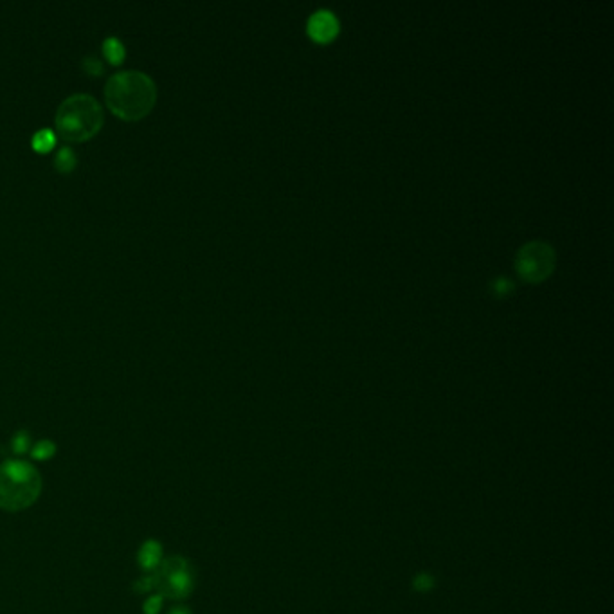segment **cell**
<instances>
[{
	"label": "cell",
	"mask_w": 614,
	"mask_h": 614,
	"mask_svg": "<svg viewBox=\"0 0 614 614\" xmlns=\"http://www.w3.org/2000/svg\"><path fill=\"white\" fill-rule=\"evenodd\" d=\"M105 101L116 116L126 121H137L148 116L157 101L154 79L141 70H121L108 78Z\"/></svg>",
	"instance_id": "6da1fadb"
},
{
	"label": "cell",
	"mask_w": 614,
	"mask_h": 614,
	"mask_svg": "<svg viewBox=\"0 0 614 614\" xmlns=\"http://www.w3.org/2000/svg\"><path fill=\"white\" fill-rule=\"evenodd\" d=\"M43 490L42 474L33 463L6 460L0 463V508L6 512H22L33 506Z\"/></svg>",
	"instance_id": "7a4b0ae2"
},
{
	"label": "cell",
	"mask_w": 614,
	"mask_h": 614,
	"mask_svg": "<svg viewBox=\"0 0 614 614\" xmlns=\"http://www.w3.org/2000/svg\"><path fill=\"white\" fill-rule=\"evenodd\" d=\"M105 116L96 98L89 94H72L61 101L56 112V130L61 139L83 143L98 134Z\"/></svg>",
	"instance_id": "3957f363"
},
{
	"label": "cell",
	"mask_w": 614,
	"mask_h": 614,
	"mask_svg": "<svg viewBox=\"0 0 614 614\" xmlns=\"http://www.w3.org/2000/svg\"><path fill=\"white\" fill-rule=\"evenodd\" d=\"M152 578L157 595L170 600H186L195 587V573L184 557L164 558Z\"/></svg>",
	"instance_id": "277c9868"
},
{
	"label": "cell",
	"mask_w": 614,
	"mask_h": 614,
	"mask_svg": "<svg viewBox=\"0 0 614 614\" xmlns=\"http://www.w3.org/2000/svg\"><path fill=\"white\" fill-rule=\"evenodd\" d=\"M555 269L553 247L546 242H530L517 251L515 270L528 283L544 281Z\"/></svg>",
	"instance_id": "5b68a950"
},
{
	"label": "cell",
	"mask_w": 614,
	"mask_h": 614,
	"mask_svg": "<svg viewBox=\"0 0 614 614\" xmlns=\"http://www.w3.org/2000/svg\"><path fill=\"white\" fill-rule=\"evenodd\" d=\"M308 34L319 43H326L334 40L339 33V20L331 11H316V13L308 19Z\"/></svg>",
	"instance_id": "8992f818"
},
{
	"label": "cell",
	"mask_w": 614,
	"mask_h": 614,
	"mask_svg": "<svg viewBox=\"0 0 614 614\" xmlns=\"http://www.w3.org/2000/svg\"><path fill=\"white\" fill-rule=\"evenodd\" d=\"M164 560L163 555V544L157 542L155 539H148L141 544L139 551H137V564L143 571H146L148 575L155 571V569L161 566V562Z\"/></svg>",
	"instance_id": "52a82bcc"
},
{
	"label": "cell",
	"mask_w": 614,
	"mask_h": 614,
	"mask_svg": "<svg viewBox=\"0 0 614 614\" xmlns=\"http://www.w3.org/2000/svg\"><path fill=\"white\" fill-rule=\"evenodd\" d=\"M103 54L107 58L110 63L117 65V63H121L123 58H125V45L119 38L116 37H110L107 38L105 42H103Z\"/></svg>",
	"instance_id": "ba28073f"
},
{
	"label": "cell",
	"mask_w": 614,
	"mask_h": 614,
	"mask_svg": "<svg viewBox=\"0 0 614 614\" xmlns=\"http://www.w3.org/2000/svg\"><path fill=\"white\" fill-rule=\"evenodd\" d=\"M31 145L37 152L40 154H47V152H51L56 145V134L49 128H42V130H38L37 134L33 135V141H31Z\"/></svg>",
	"instance_id": "9c48e42d"
},
{
	"label": "cell",
	"mask_w": 614,
	"mask_h": 614,
	"mask_svg": "<svg viewBox=\"0 0 614 614\" xmlns=\"http://www.w3.org/2000/svg\"><path fill=\"white\" fill-rule=\"evenodd\" d=\"M76 163H78V161H76V154L69 148V146H63V148H60V152L56 154L54 166L58 172L61 173L72 172L76 167Z\"/></svg>",
	"instance_id": "30bf717a"
},
{
	"label": "cell",
	"mask_w": 614,
	"mask_h": 614,
	"mask_svg": "<svg viewBox=\"0 0 614 614\" xmlns=\"http://www.w3.org/2000/svg\"><path fill=\"white\" fill-rule=\"evenodd\" d=\"M31 458L37 461H47L54 458L56 454V443L51 442V440H40V442L34 443L31 447Z\"/></svg>",
	"instance_id": "8fae6325"
},
{
	"label": "cell",
	"mask_w": 614,
	"mask_h": 614,
	"mask_svg": "<svg viewBox=\"0 0 614 614\" xmlns=\"http://www.w3.org/2000/svg\"><path fill=\"white\" fill-rule=\"evenodd\" d=\"M31 447H33V443H31V436H29L25 431H19V433L13 436V440H11V451H13L14 454H28V452L31 451Z\"/></svg>",
	"instance_id": "7c38bea8"
},
{
	"label": "cell",
	"mask_w": 614,
	"mask_h": 614,
	"mask_svg": "<svg viewBox=\"0 0 614 614\" xmlns=\"http://www.w3.org/2000/svg\"><path fill=\"white\" fill-rule=\"evenodd\" d=\"M81 67H83L85 72L90 76H99L105 72L103 61L99 60L98 56H85L83 61H81Z\"/></svg>",
	"instance_id": "4fadbf2b"
},
{
	"label": "cell",
	"mask_w": 614,
	"mask_h": 614,
	"mask_svg": "<svg viewBox=\"0 0 614 614\" xmlns=\"http://www.w3.org/2000/svg\"><path fill=\"white\" fill-rule=\"evenodd\" d=\"M163 596L161 595H152L150 598H146V602L143 604V613L145 614H158L163 611Z\"/></svg>",
	"instance_id": "5bb4252c"
},
{
	"label": "cell",
	"mask_w": 614,
	"mask_h": 614,
	"mask_svg": "<svg viewBox=\"0 0 614 614\" xmlns=\"http://www.w3.org/2000/svg\"><path fill=\"white\" fill-rule=\"evenodd\" d=\"M490 289H492V292L495 294V296H499V298H502V296H504V294L512 292L513 285L510 283V281H508L506 278H498V279H495V281H493L492 287H490Z\"/></svg>",
	"instance_id": "9a60e30c"
},
{
	"label": "cell",
	"mask_w": 614,
	"mask_h": 614,
	"mask_svg": "<svg viewBox=\"0 0 614 614\" xmlns=\"http://www.w3.org/2000/svg\"><path fill=\"white\" fill-rule=\"evenodd\" d=\"M134 591L139 593V595H145V593L154 591V578H152V575H146V577L139 578V580L135 582Z\"/></svg>",
	"instance_id": "2e32d148"
},
{
	"label": "cell",
	"mask_w": 614,
	"mask_h": 614,
	"mask_svg": "<svg viewBox=\"0 0 614 614\" xmlns=\"http://www.w3.org/2000/svg\"><path fill=\"white\" fill-rule=\"evenodd\" d=\"M166 614H191V611L187 609V607H182V605H178V607H173V609L167 611Z\"/></svg>",
	"instance_id": "e0dca14e"
}]
</instances>
